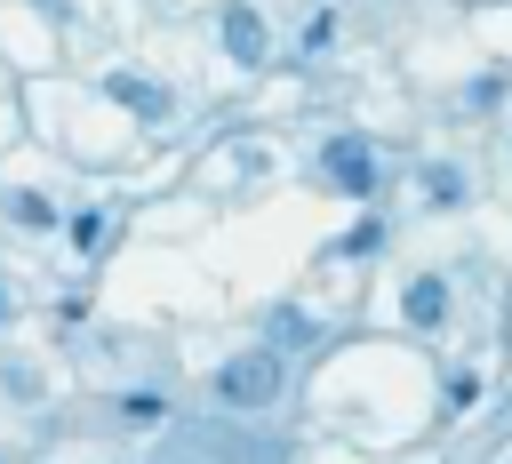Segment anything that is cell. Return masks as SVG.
Returning <instances> with one entry per match:
<instances>
[{
  "instance_id": "1",
  "label": "cell",
  "mask_w": 512,
  "mask_h": 464,
  "mask_svg": "<svg viewBox=\"0 0 512 464\" xmlns=\"http://www.w3.org/2000/svg\"><path fill=\"white\" fill-rule=\"evenodd\" d=\"M160 464H280V448L256 432H232V424H192L160 448Z\"/></svg>"
},
{
  "instance_id": "2",
  "label": "cell",
  "mask_w": 512,
  "mask_h": 464,
  "mask_svg": "<svg viewBox=\"0 0 512 464\" xmlns=\"http://www.w3.org/2000/svg\"><path fill=\"white\" fill-rule=\"evenodd\" d=\"M216 392H224V408H240V416H264L272 400H280V352H232L224 368H216Z\"/></svg>"
},
{
  "instance_id": "3",
  "label": "cell",
  "mask_w": 512,
  "mask_h": 464,
  "mask_svg": "<svg viewBox=\"0 0 512 464\" xmlns=\"http://www.w3.org/2000/svg\"><path fill=\"white\" fill-rule=\"evenodd\" d=\"M320 176L336 184V192H376V152L360 144V136H328V152H320Z\"/></svg>"
},
{
  "instance_id": "4",
  "label": "cell",
  "mask_w": 512,
  "mask_h": 464,
  "mask_svg": "<svg viewBox=\"0 0 512 464\" xmlns=\"http://www.w3.org/2000/svg\"><path fill=\"white\" fill-rule=\"evenodd\" d=\"M224 48H232V64H264L272 32H264V16H256L248 0H232V8H224Z\"/></svg>"
},
{
  "instance_id": "5",
  "label": "cell",
  "mask_w": 512,
  "mask_h": 464,
  "mask_svg": "<svg viewBox=\"0 0 512 464\" xmlns=\"http://www.w3.org/2000/svg\"><path fill=\"white\" fill-rule=\"evenodd\" d=\"M104 96H112V104H128L136 120H168V88H160V80H144V72H112V80H104Z\"/></svg>"
},
{
  "instance_id": "6",
  "label": "cell",
  "mask_w": 512,
  "mask_h": 464,
  "mask_svg": "<svg viewBox=\"0 0 512 464\" xmlns=\"http://www.w3.org/2000/svg\"><path fill=\"white\" fill-rule=\"evenodd\" d=\"M440 312H448V280H440V272H424V280H408V320H416V328H432Z\"/></svg>"
},
{
  "instance_id": "7",
  "label": "cell",
  "mask_w": 512,
  "mask_h": 464,
  "mask_svg": "<svg viewBox=\"0 0 512 464\" xmlns=\"http://www.w3.org/2000/svg\"><path fill=\"white\" fill-rule=\"evenodd\" d=\"M8 216H16L24 232H48V224H56V208H48L40 192H8Z\"/></svg>"
},
{
  "instance_id": "8",
  "label": "cell",
  "mask_w": 512,
  "mask_h": 464,
  "mask_svg": "<svg viewBox=\"0 0 512 464\" xmlns=\"http://www.w3.org/2000/svg\"><path fill=\"white\" fill-rule=\"evenodd\" d=\"M120 416H128V424H160V416H168V400H160V392H128V400H120Z\"/></svg>"
},
{
  "instance_id": "9",
  "label": "cell",
  "mask_w": 512,
  "mask_h": 464,
  "mask_svg": "<svg viewBox=\"0 0 512 464\" xmlns=\"http://www.w3.org/2000/svg\"><path fill=\"white\" fill-rule=\"evenodd\" d=\"M328 40H336V16H328V8H320V16H312V24H304V48H312V56H320V48H328Z\"/></svg>"
},
{
  "instance_id": "10",
  "label": "cell",
  "mask_w": 512,
  "mask_h": 464,
  "mask_svg": "<svg viewBox=\"0 0 512 464\" xmlns=\"http://www.w3.org/2000/svg\"><path fill=\"white\" fill-rule=\"evenodd\" d=\"M424 192H432V200H464V176H448V168H432V176H424Z\"/></svg>"
},
{
  "instance_id": "11",
  "label": "cell",
  "mask_w": 512,
  "mask_h": 464,
  "mask_svg": "<svg viewBox=\"0 0 512 464\" xmlns=\"http://www.w3.org/2000/svg\"><path fill=\"white\" fill-rule=\"evenodd\" d=\"M104 240V216H72V248H96Z\"/></svg>"
},
{
  "instance_id": "12",
  "label": "cell",
  "mask_w": 512,
  "mask_h": 464,
  "mask_svg": "<svg viewBox=\"0 0 512 464\" xmlns=\"http://www.w3.org/2000/svg\"><path fill=\"white\" fill-rule=\"evenodd\" d=\"M8 312H16V296H8V288H0V328H8Z\"/></svg>"
}]
</instances>
